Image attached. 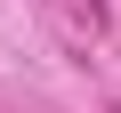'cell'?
<instances>
[{"label":"cell","mask_w":121,"mask_h":113,"mask_svg":"<svg viewBox=\"0 0 121 113\" xmlns=\"http://www.w3.org/2000/svg\"><path fill=\"white\" fill-rule=\"evenodd\" d=\"M81 8H89V24H105V16H113V0H81Z\"/></svg>","instance_id":"cell-1"}]
</instances>
